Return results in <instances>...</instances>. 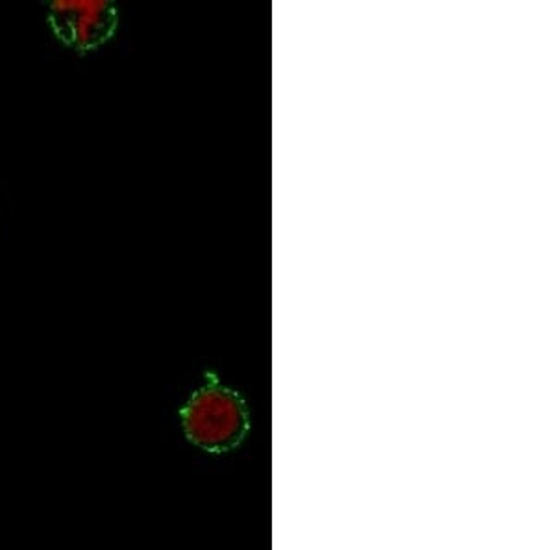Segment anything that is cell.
<instances>
[{"mask_svg":"<svg viewBox=\"0 0 555 550\" xmlns=\"http://www.w3.org/2000/svg\"><path fill=\"white\" fill-rule=\"evenodd\" d=\"M188 442L211 455L237 449L250 431V413L240 393L224 386L214 373L180 410Z\"/></svg>","mask_w":555,"mask_h":550,"instance_id":"cell-1","label":"cell"},{"mask_svg":"<svg viewBox=\"0 0 555 550\" xmlns=\"http://www.w3.org/2000/svg\"><path fill=\"white\" fill-rule=\"evenodd\" d=\"M47 20L54 36L78 52L101 49L119 28V12L107 0H54Z\"/></svg>","mask_w":555,"mask_h":550,"instance_id":"cell-2","label":"cell"}]
</instances>
